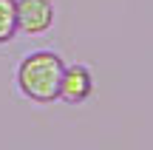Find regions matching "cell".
<instances>
[{"instance_id": "6da1fadb", "label": "cell", "mask_w": 153, "mask_h": 150, "mask_svg": "<svg viewBox=\"0 0 153 150\" xmlns=\"http://www.w3.org/2000/svg\"><path fill=\"white\" fill-rule=\"evenodd\" d=\"M65 74V62L54 51H34V54L23 57L20 68H17V88L26 99L37 102V105H48V102L60 99V82Z\"/></svg>"}, {"instance_id": "7a4b0ae2", "label": "cell", "mask_w": 153, "mask_h": 150, "mask_svg": "<svg viewBox=\"0 0 153 150\" xmlns=\"http://www.w3.org/2000/svg\"><path fill=\"white\" fill-rule=\"evenodd\" d=\"M54 23L51 0H17V26L26 34H43Z\"/></svg>"}, {"instance_id": "3957f363", "label": "cell", "mask_w": 153, "mask_h": 150, "mask_svg": "<svg viewBox=\"0 0 153 150\" xmlns=\"http://www.w3.org/2000/svg\"><path fill=\"white\" fill-rule=\"evenodd\" d=\"M94 91V77L85 65H68L60 82V99L68 105H79L91 96Z\"/></svg>"}, {"instance_id": "277c9868", "label": "cell", "mask_w": 153, "mask_h": 150, "mask_svg": "<svg viewBox=\"0 0 153 150\" xmlns=\"http://www.w3.org/2000/svg\"><path fill=\"white\" fill-rule=\"evenodd\" d=\"M17 31V0H0V43H9Z\"/></svg>"}]
</instances>
